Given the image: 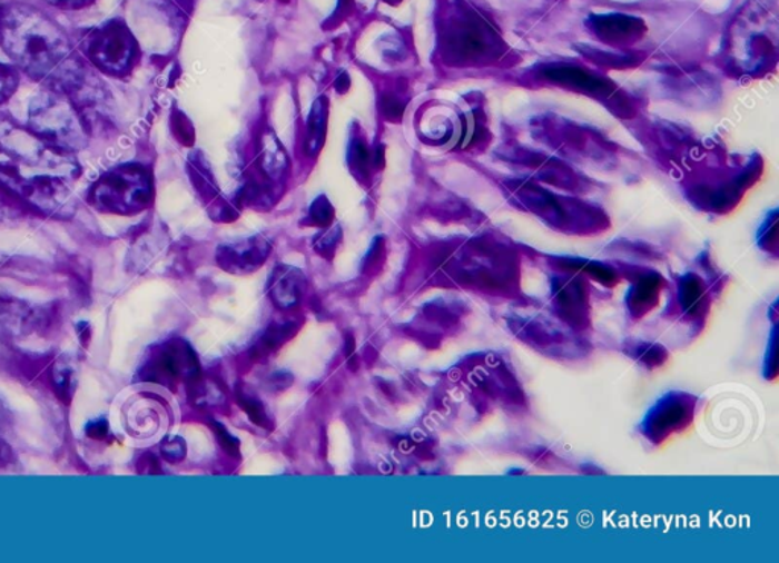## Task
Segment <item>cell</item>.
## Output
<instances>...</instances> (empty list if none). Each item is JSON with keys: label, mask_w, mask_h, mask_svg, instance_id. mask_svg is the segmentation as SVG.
<instances>
[{"label": "cell", "mask_w": 779, "mask_h": 563, "mask_svg": "<svg viewBox=\"0 0 779 563\" xmlns=\"http://www.w3.org/2000/svg\"><path fill=\"white\" fill-rule=\"evenodd\" d=\"M19 82V70L14 66L0 63V106L16 93Z\"/></svg>", "instance_id": "cell-19"}, {"label": "cell", "mask_w": 779, "mask_h": 563, "mask_svg": "<svg viewBox=\"0 0 779 563\" xmlns=\"http://www.w3.org/2000/svg\"><path fill=\"white\" fill-rule=\"evenodd\" d=\"M339 239H342V230H339V227H333V229L325 231V234L317 239L314 247H316L318 254L331 259L335 254V248H337Z\"/></svg>", "instance_id": "cell-20"}, {"label": "cell", "mask_w": 779, "mask_h": 563, "mask_svg": "<svg viewBox=\"0 0 779 563\" xmlns=\"http://www.w3.org/2000/svg\"><path fill=\"white\" fill-rule=\"evenodd\" d=\"M304 275L294 267H277L269 282V296L282 309L293 308L304 294Z\"/></svg>", "instance_id": "cell-12"}, {"label": "cell", "mask_w": 779, "mask_h": 563, "mask_svg": "<svg viewBox=\"0 0 779 563\" xmlns=\"http://www.w3.org/2000/svg\"><path fill=\"white\" fill-rule=\"evenodd\" d=\"M11 462V450L8 448V445L6 442L0 438V470L2 467H6L7 465H10Z\"/></svg>", "instance_id": "cell-30"}, {"label": "cell", "mask_w": 779, "mask_h": 563, "mask_svg": "<svg viewBox=\"0 0 779 563\" xmlns=\"http://www.w3.org/2000/svg\"><path fill=\"white\" fill-rule=\"evenodd\" d=\"M213 429L217 433L219 442H221L223 448L229 454L239 455V442L236 441L234 436H230L229 432L224 428L223 425L213 424Z\"/></svg>", "instance_id": "cell-25"}, {"label": "cell", "mask_w": 779, "mask_h": 563, "mask_svg": "<svg viewBox=\"0 0 779 563\" xmlns=\"http://www.w3.org/2000/svg\"><path fill=\"white\" fill-rule=\"evenodd\" d=\"M327 128V99L321 97L313 103L306 126L305 152L316 157L325 145Z\"/></svg>", "instance_id": "cell-14"}, {"label": "cell", "mask_w": 779, "mask_h": 563, "mask_svg": "<svg viewBox=\"0 0 779 563\" xmlns=\"http://www.w3.org/2000/svg\"><path fill=\"white\" fill-rule=\"evenodd\" d=\"M239 404H241V407L246 409L248 417H250L256 425L267 426L268 428L269 421L267 414H265L263 404H260L258 399H255V397L252 396H241L239 397Z\"/></svg>", "instance_id": "cell-21"}, {"label": "cell", "mask_w": 779, "mask_h": 563, "mask_svg": "<svg viewBox=\"0 0 779 563\" xmlns=\"http://www.w3.org/2000/svg\"><path fill=\"white\" fill-rule=\"evenodd\" d=\"M349 7H351V0H339L337 11L334 12V19H337V22H342V19L346 18L347 12H349Z\"/></svg>", "instance_id": "cell-31"}, {"label": "cell", "mask_w": 779, "mask_h": 563, "mask_svg": "<svg viewBox=\"0 0 779 563\" xmlns=\"http://www.w3.org/2000/svg\"><path fill=\"white\" fill-rule=\"evenodd\" d=\"M404 110V102L400 98L393 97V95H384L383 99H381V111H383L385 119L389 122L401 121Z\"/></svg>", "instance_id": "cell-22"}, {"label": "cell", "mask_w": 779, "mask_h": 563, "mask_svg": "<svg viewBox=\"0 0 779 563\" xmlns=\"http://www.w3.org/2000/svg\"><path fill=\"white\" fill-rule=\"evenodd\" d=\"M542 76L554 85L566 87L575 92L592 95L599 99H611L617 92V87L607 78L595 76L590 70L573 68V66H549L542 70Z\"/></svg>", "instance_id": "cell-9"}, {"label": "cell", "mask_w": 779, "mask_h": 563, "mask_svg": "<svg viewBox=\"0 0 779 563\" xmlns=\"http://www.w3.org/2000/svg\"><path fill=\"white\" fill-rule=\"evenodd\" d=\"M28 127L61 150L77 152L89 145L86 118L63 90L36 95L28 111Z\"/></svg>", "instance_id": "cell-3"}, {"label": "cell", "mask_w": 779, "mask_h": 563, "mask_svg": "<svg viewBox=\"0 0 779 563\" xmlns=\"http://www.w3.org/2000/svg\"><path fill=\"white\" fill-rule=\"evenodd\" d=\"M259 167L272 180L284 179L288 169V157L275 132L267 130L260 138Z\"/></svg>", "instance_id": "cell-13"}, {"label": "cell", "mask_w": 779, "mask_h": 563, "mask_svg": "<svg viewBox=\"0 0 779 563\" xmlns=\"http://www.w3.org/2000/svg\"><path fill=\"white\" fill-rule=\"evenodd\" d=\"M373 164H375L376 168H384V148L378 147V150H376L375 156H373Z\"/></svg>", "instance_id": "cell-33"}, {"label": "cell", "mask_w": 779, "mask_h": 563, "mask_svg": "<svg viewBox=\"0 0 779 563\" xmlns=\"http://www.w3.org/2000/svg\"><path fill=\"white\" fill-rule=\"evenodd\" d=\"M87 434H89V436L93 437V438H102L107 434L106 422H102V421L93 422V424H90L89 428H87Z\"/></svg>", "instance_id": "cell-29"}, {"label": "cell", "mask_w": 779, "mask_h": 563, "mask_svg": "<svg viewBox=\"0 0 779 563\" xmlns=\"http://www.w3.org/2000/svg\"><path fill=\"white\" fill-rule=\"evenodd\" d=\"M347 161H349V167L355 176L367 177L368 172H371V151L367 150L362 139L352 138Z\"/></svg>", "instance_id": "cell-16"}, {"label": "cell", "mask_w": 779, "mask_h": 563, "mask_svg": "<svg viewBox=\"0 0 779 563\" xmlns=\"http://www.w3.org/2000/svg\"><path fill=\"white\" fill-rule=\"evenodd\" d=\"M155 185L148 168L139 164L118 165L103 172L87 192L98 213L135 215L151 205Z\"/></svg>", "instance_id": "cell-4"}, {"label": "cell", "mask_w": 779, "mask_h": 563, "mask_svg": "<svg viewBox=\"0 0 779 563\" xmlns=\"http://www.w3.org/2000/svg\"><path fill=\"white\" fill-rule=\"evenodd\" d=\"M292 326L284 325L282 328H272L265 334L263 339L264 349H275L276 346L282 345V343L287 342L292 337Z\"/></svg>", "instance_id": "cell-24"}, {"label": "cell", "mask_w": 779, "mask_h": 563, "mask_svg": "<svg viewBox=\"0 0 779 563\" xmlns=\"http://www.w3.org/2000/svg\"><path fill=\"white\" fill-rule=\"evenodd\" d=\"M659 292V277L648 276L638 282L632 292L631 306L633 309H645V306H653Z\"/></svg>", "instance_id": "cell-15"}, {"label": "cell", "mask_w": 779, "mask_h": 563, "mask_svg": "<svg viewBox=\"0 0 779 563\" xmlns=\"http://www.w3.org/2000/svg\"><path fill=\"white\" fill-rule=\"evenodd\" d=\"M687 395L667 396L649 413L648 421L644 422V433L652 441H662L690 422L693 414V399H687Z\"/></svg>", "instance_id": "cell-8"}, {"label": "cell", "mask_w": 779, "mask_h": 563, "mask_svg": "<svg viewBox=\"0 0 779 563\" xmlns=\"http://www.w3.org/2000/svg\"><path fill=\"white\" fill-rule=\"evenodd\" d=\"M500 47L495 29L472 11L464 12L446 36L447 52L462 63L489 60V57L499 56Z\"/></svg>", "instance_id": "cell-6"}, {"label": "cell", "mask_w": 779, "mask_h": 563, "mask_svg": "<svg viewBox=\"0 0 779 563\" xmlns=\"http://www.w3.org/2000/svg\"><path fill=\"white\" fill-rule=\"evenodd\" d=\"M681 299L687 309H698L702 305V282L694 276H688L682 280Z\"/></svg>", "instance_id": "cell-18"}, {"label": "cell", "mask_w": 779, "mask_h": 563, "mask_svg": "<svg viewBox=\"0 0 779 563\" xmlns=\"http://www.w3.org/2000/svg\"><path fill=\"white\" fill-rule=\"evenodd\" d=\"M349 87L351 78L346 72H343L342 76L337 78V81H335V89H337L338 93H346Z\"/></svg>", "instance_id": "cell-32"}, {"label": "cell", "mask_w": 779, "mask_h": 563, "mask_svg": "<svg viewBox=\"0 0 779 563\" xmlns=\"http://www.w3.org/2000/svg\"><path fill=\"white\" fill-rule=\"evenodd\" d=\"M176 135L177 138L180 139L181 142H184L185 145L194 144L193 126H190V122L188 121V119L185 118V116H180V118H177Z\"/></svg>", "instance_id": "cell-26"}, {"label": "cell", "mask_w": 779, "mask_h": 563, "mask_svg": "<svg viewBox=\"0 0 779 563\" xmlns=\"http://www.w3.org/2000/svg\"><path fill=\"white\" fill-rule=\"evenodd\" d=\"M81 168L72 152L0 116V189L47 217H72Z\"/></svg>", "instance_id": "cell-1"}, {"label": "cell", "mask_w": 779, "mask_h": 563, "mask_svg": "<svg viewBox=\"0 0 779 563\" xmlns=\"http://www.w3.org/2000/svg\"><path fill=\"white\" fill-rule=\"evenodd\" d=\"M384 256V241L383 238H376L375 244H373L371 254H368L366 259V270H372V268L378 267L383 263Z\"/></svg>", "instance_id": "cell-27"}, {"label": "cell", "mask_w": 779, "mask_h": 563, "mask_svg": "<svg viewBox=\"0 0 779 563\" xmlns=\"http://www.w3.org/2000/svg\"><path fill=\"white\" fill-rule=\"evenodd\" d=\"M385 3H388V6L396 7L400 6L402 0H384Z\"/></svg>", "instance_id": "cell-34"}, {"label": "cell", "mask_w": 779, "mask_h": 563, "mask_svg": "<svg viewBox=\"0 0 779 563\" xmlns=\"http://www.w3.org/2000/svg\"><path fill=\"white\" fill-rule=\"evenodd\" d=\"M161 454L168 462L177 463L184 461L186 455V445L180 437L168 438L161 443Z\"/></svg>", "instance_id": "cell-23"}, {"label": "cell", "mask_w": 779, "mask_h": 563, "mask_svg": "<svg viewBox=\"0 0 779 563\" xmlns=\"http://www.w3.org/2000/svg\"><path fill=\"white\" fill-rule=\"evenodd\" d=\"M335 217L334 206L325 196L317 197L309 207L310 225L318 227H329Z\"/></svg>", "instance_id": "cell-17"}, {"label": "cell", "mask_w": 779, "mask_h": 563, "mask_svg": "<svg viewBox=\"0 0 779 563\" xmlns=\"http://www.w3.org/2000/svg\"><path fill=\"white\" fill-rule=\"evenodd\" d=\"M198 375V362L193 349L184 342L169 343L159 355L152 357L144 368V379L167 384L177 376L195 378Z\"/></svg>", "instance_id": "cell-7"}, {"label": "cell", "mask_w": 779, "mask_h": 563, "mask_svg": "<svg viewBox=\"0 0 779 563\" xmlns=\"http://www.w3.org/2000/svg\"><path fill=\"white\" fill-rule=\"evenodd\" d=\"M0 45L16 68L49 89L68 93L82 80V65L75 57L65 29L47 12L27 3H11L0 11Z\"/></svg>", "instance_id": "cell-2"}, {"label": "cell", "mask_w": 779, "mask_h": 563, "mask_svg": "<svg viewBox=\"0 0 779 563\" xmlns=\"http://www.w3.org/2000/svg\"><path fill=\"white\" fill-rule=\"evenodd\" d=\"M47 2L65 10H80L82 7L90 6L93 0H47Z\"/></svg>", "instance_id": "cell-28"}, {"label": "cell", "mask_w": 779, "mask_h": 563, "mask_svg": "<svg viewBox=\"0 0 779 563\" xmlns=\"http://www.w3.org/2000/svg\"><path fill=\"white\" fill-rule=\"evenodd\" d=\"M588 24L600 40L609 45L635 43L645 32L641 19L624 14L592 16Z\"/></svg>", "instance_id": "cell-11"}, {"label": "cell", "mask_w": 779, "mask_h": 563, "mask_svg": "<svg viewBox=\"0 0 779 563\" xmlns=\"http://www.w3.org/2000/svg\"><path fill=\"white\" fill-rule=\"evenodd\" d=\"M82 52L103 73L122 77L139 57L138 41L122 20H110L92 29L81 41Z\"/></svg>", "instance_id": "cell-5"}, {"label": "cell", "mask_w": 779, "mask_h": 563, "mask_svg": "<svg viewBox=\"0 0 779 563\" xmlns=\"http://www.w3.org/2000/svg\"><path fill=\"white\" fill-rule=\"evenodd\" d=\"M269 244L263 236L248 238L246 241L224 244L218 250V264L230 273H248L256 270L269 255Z\"/></svg>", "instance_id": "cell-10"}]
</instances>
